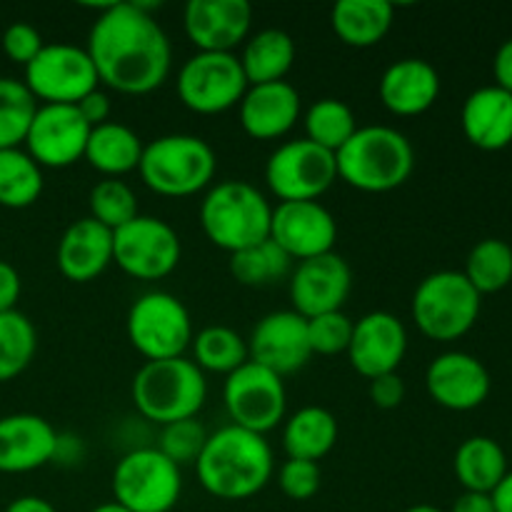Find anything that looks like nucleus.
I'll return each mask as SVG.
<instances>
[{"mask_svg": "<svg viewBox=\"0 0 512 512\" xmlns=\"http://www.w3.org/2000/svg\"><path fill=\"white\" fill-rule=\"evenodd\" d=\"M335 180V153L310 143L308 138L278 145L265 163V183L278 203L318 200L333 188Z\"/></svg>", "mask_w": 512, "mask_h": 512, "instance_id": "10", "label": "nucleus"}, {"mask_svg": "<svg viewBox=\"0 0 512 512\" xmlns=\"http://www.w3.org/2000/svg\"><path fill=\"white\" fill-rule=\"evenodd\" d=\"M25 88L43 105H78L100 88L88 50L70 43H45L25 65Z\"/></svg>", "mask_w": 512, "mask_h": 512, "instance_id": "12", "label": "nucleus"}, {"mask_svg": "<svg viewBox=\"0 0 512 512\" xmlns=\"http://www.w3.org/2000/svg\"><path fill=\"white\" fill-rule=\"evenodd\" d=\"M305 138L320 148L338 153L360 128L353 108L338 98H320L305 110Z\"/></svg>", "mask_w": 512, "mask_h": 512, "instance_id": "34", "label": "nucleus"}, {"mask_svg": "<svg viewBox=\"0 0 512 512\" xmlns=\"http://www.w3.org/2000/svg\"><path fill=\"white\" fill-rule=\"evenodd\" d=\"M405 512H445V510L435 508V505H413V508H408Z\"/></svg>", "mask_w": 512, "mask_h": 512, "instance_id": "52", "label": "nucleus"}, {"mask_svg": "<svg viewBox=\"0 0 512 512\" xmlns=\"http://www.w3.org/2000/svg\"><path fill=\"white\" fill-rule=\"evenodd\" d=\"M223 403L238 428L265 435L288 418V393L280 375L248 360L225 378Z\"/></svg>", "mask_w": 512, "mask_h": 512, "instance_id": "13", "label": "nucleus"}, {"mask_svg": "<svg viewBox=\"0 0 512 512\" xmlns=\"http://www.w3.org/2000/svg\"><path fill=\"white\" fill-rule=\"evenodd\" d=\"M270 218V200L243 180L210 185L200 203V228L205 238L230 255L268 240Z\"/></svg>", "mask_w": 512, "mask_h": 512, "instance_id": "4", "label": "nucleus"}, {"mask_svg": "<svg viewBox=\"0 0 512 512\" xmlns=\"http://www.w3.org/2000/svg\"><path fill=\"white\" fill-rule=\"evenodd\" d=\"M380 100L400 118L428 113L440 95V75L428 60L403 58L390 65L380 78Z\"/></svg>", "mask_w": 512, "mask_h": 512, "instance_id": "25", "label": "nucleus"}, {"mask_svg": "<svg viewBox=\"0 0 512 512\" xmlns=\"http://www.w3.org/2000/svg\"><path fill=\"white\" fill-rule=\"evenodd\" d=\"M183 28L198 53H235L250 38L253 8L248 0H190Z\"/></svg>", "mask_w": 512, "mask_h": 512, "instance_id": "20", "label": "nucleus"}, {"mask_svg": "<svg viewBox=\"0 0 512 512\" xmlns=\"http://www.w3.org/2000/svg\"><path fill=\"white\" fill-rule=\"evenodd\" d=\"M493 75H495V85L512 95V38L505 40V43L498 48V53H495Z\"/></svg>", "mask_w": 512, "mask_h": 512, "instance_id": "47", "label": "nucleus"}, {"mask_svg": "<svg viewBox=\"0 0 512 512\" xmlns=\"http://www.w3.org/2000/svg\"><path fill=\"white\" fill-rule=\"evenodd\" d=\"M85 50L100 85L120 95L153 93L173 68L168 35L138 3L105 5L90 28Z\"/></svg>", "mask_w": 512, "mask_h": 512, "instance_id": "1", "label": "nucleus"}, {"mask_svg": "<svg viewBox=\"0 0 512 512\" xmlns=\"http://www.w3.org/2000/svg\"><path fill=\"white\" fill-rule=\"evenodd\" d=\"M290 265L293 260L270 238L230 255V273L240 285H248V288L278 283L290 273Z\"/></svg>", "mask_w": 512, "mask_h": 512, "instance_id": "37", "label": "nucleus"}, {"mask_svg": "<svg viewBox=\"0 0 512 512\" xmlns=\"http://www.w3.org/2000/svg\"><path fill=\"white\" fill-rule=\"evenodd\" d=\"M43 193V168L23 148L0 150V205L23 210Z\"/></svg>", "mask_w": 512, "mask_h": 512, "instance_id": "33", "label": "nucleus"}, {"mask_svg": "<svg viewBox=\"0 0 512 512\" xmlns=\"http://www.w3.org/2000/svg\"><path fill=\"white\" fill-rule=\"evenodd\" d=\"M38 335L20 310L0 313V383L15 380L35 358Z\"/></svg>", "mask_w": 512, "mask_h": 512, "instance_id": "36", "label": "nucleus"}, {"mask_svg": "<svg viewBox=\"0 0 512 512\" xmlns=\"http://www.w3.org/2000/svg\"><path fill=\"white\" fill-rule=\"evenodd\" d=\"M353 290V270L338 253L303 260L290 273V303L305 320L343 310Z\"/></svg>", "mask_w": 512, "mask_h": 512, "instance_id": "17", "label": "nucleus"}, {"mask_svg": "<svg viewBox=\"0 0 512 512\" xmlns=\"http://www.w3.org/2000/svg\"><path fill=\"white\" fill-rule=\"evenodd\" d=\"M330 25L340 43L373 48L393 28V5L388 0H340L330 10Z\"/></svg>", "mask_w": 512, "mask_h": 512, "instance_id": "29", "label": "nucleus"}, {"mask_svg": "<svg viewBox=\"0 0 512 512\" xmlns=\"http://www.w3.org/2000/svg\"><path fill=\"white\" fill-rule=\"evenodd\" d=\"M135 410L155 425L190 420L200 413L208 398L205 373L190 358L150 360L140 365L133 385Z\"/></svg>", "mask_w": 512, "mask_h": 512, "instance_id": "5", "label": "nucleus"}, {"mask_svg": "<svg viewBox=\"0 0 512 512\" xmlns=\"http://www.w3.org/2000/svg\"><path fill=\"white\" fill-rule=\"evenodd\" d=\"M75 108H78V113L83 115V120L90 125V128H98V125L110 123V113H113L110 95L105 93L103 88H95L93 93L85 95Z\"/></svg>", "mask_w": 512, "mask_h": 512, "instance_id": "45", "label": "nucleus"}, {"mask_svg": "<svg viewBox=\"0 0 512 512\" xmlns=\"http://www.w3.org/2000/svg\"><path fill=\"white\" fill-rule=\"evenodd\" d=\"M323 483V473H320L318 463H308V460H285L278 470V488L285 498L295 500V503H305V500L315 498Z\"/></svg>", "mask_w": 512, "mask_h": 512, "instance_id": "42", "label": "nucleus"}, {"mask_svg": "<svg viewBox=\"0 0 512 512\" xmlns=\"http://www.w3.org/2000/svg\"><path fill=\"white\" fill-rule=\"evenodd\" d=\"M338 443V420L328 408L305 405L283 423V448L290 460L318 463Z\"/></svg>", "mask_w": 512, "mask_h": 512, "instance_id": "28", "label": "nucleus"}, {"mask_svg": "<svg viewBox=\"0 0 512 512\" xmlns=\"http://www.w3.org/2000/svg\"><path fill=\"white\" fill-rule=\"evenodd\" d=\"M113 503L128 512H170L183 493V473L158 448L125 453L113 470Z\"/></svg>", "mask_w": 512, "mask_h": 512, "instance_id": "9", "label": "nucleus"}, {"mask_svg": "<svg viewBox=\"0 0 512 512\" xmlns=\"http://www.w3.org/2000/svg\"><path fill=\"white\" fill-rule=\"evenodd\" d=\"M450 512H495V505L488 493H470V490H465L463 495H458Z\"/></svg>", "mask_w": 512, "mask_h": 512, "instance_id": "48", "label": "nucleus"}, {"mask_svg": "<svg viewBox=\"0 0 512 512\" xmlns=\"http://www.w3.org/2000/svg\"><path fill=\"white\" fill-rule=\"evenodd\" d=\"M205 443H208V430L203 428V423L190 418V420H178V423L163 425V430H160L158 450L170 460V463L183 468V465L198 463Z\"/></svg>", "mask_w": 512, "mask_h": 512, "instance_id": "40", "label": "nucleus"}, {"mask_svg": "<svg viewBox=\"0 0 512 512\" xmlns=\"http://www.w3.org/2000/svg\"><path fill=\"white\" fill-rule=\"evenodd\" d=\"M463 133L475 148L495 150L512 143V95L498 85H485L468 95L460 113Z\"/></svg>", "mask_w": 512, "mask_h": 512, "instance_id": "26", "label": "nucleus"}, {"mask_svg": "<svg viewBox=\"0 0 512 512\" xmlns=\"http://www.w3.org/2000/svg\"><path fill=\"white\" fill-rule=\"evenodd\" d=\"M490 498H493L495 512H512V470H508V475L500 480Z\"/></svg>", "mask_w": 512, "mask_h": 512, "instance_id": "50", "label": "nucleus"}, {"mask_svg": "<svg viewBox=\"0 0 512 512\" xmlns=\"http://www.w3.org/2000/svg\"><path fill=\"white\" fill-rule=\"evenodd\" d=\"M90 218L98 220L108 230H118L138 218V198L133 188L120 178H103L93 185L88 195Z\"/></svg>", "mask_w": 512, "mask_h": 512, "instance_id": "39", "label": "nucleus"}, {"mask_svg": "<svg viewBox=\"0 0 512 512\" xmlns=\"http://www.w3.org/2000/svg\"><path fill=\"white\" fill-rule=\"evenodd\" d=\"M303 113V100L288 80L248 85L238 105L240 125L253 140H280L295 128Z\"/></svg>", "mask_w": 512, "mask_h": 512, "instance_id": "22", "label": "nucleus"}, {"mask_svg": "<svg viewBox=\"0 0 512 512\" xmlns=\"http://www.w3.org/2000/svg\"><path fill=\"white\" fill-rule=\"evenodd\" d=\"M143 148V140L133 128L110 120L98 128H90L83 160H88L90 168L105 178H123L138 170Z\"/></svg>", "mask_w": 512, "mask_h": 512, "instance_id": "27", "label": "nucleus"}, {"mask_svg": "<svg viewBox=\"0 0 512 512\" xmlns=\"http://www.w3.org/2000/svg\"><path fill=\"white\" fill-rule=\"evenodd\" d=\"M180 103L198 115H218L235 108L248 90L243 65L235 53H195L175 78Z\"/></svg>", "mask_w": 512, "mask_h": 512, "instance_id": "11", "label": "nucleus"}, {"mask_svg": "<svg viewBox=\"0 0 512 512\" xmlns=\"http://www.w3.org/2000/svg\"><path fill=\"white\" fill-rule=\"evenodd\" d=\"M45 48L43 35L38 33V28L30 23H13L5 28L3 33V53L8 55L13 63L28 65L40 50Z\"/></svg>", "mask_w": 512, "mask_h": 512, "instance_id": "43", "label": "nucleus"}, {"mask_svg": "<svg viewBox=\"0 0 512 512\" xmlns=\"http://www.w3.org/2000/svg\"><path fill=\"white\" fill-rule=\"evenodd\" d=\"M455 478L470 493H493L500 480L508 475L505 450L493 438L475 435L455 450Z\"/></svg>", "mask_w": 512, "mask_h": 512, "instance_id": "31", "label": "nucleus"}, {"mask_svg": "<svg viewBox=\"0 0 512 512\" xmlns=\"http://www.w3.org/2000/svg\"><path fill=\"white\" fill-rule=\"evenodd\" d=\"M338 180L360 193H390L405 185L415 168V150L400 130L365 125L335 153Z\"/></svg>", "mask_w": 512, "mask_h": 512, "instance_id": "3", "label": "nucleus"}, {"mask_svg": "<svg viewBox=\"0 0 512 512\" xmlns=\"http://www.w3.org/2000/svg\"><path fill=\"white\" fill-rule=\"evenodd\" d=\"M180 238L173 225L153 215H138L113 233V263L143 283L163 280L178 268Z\"/></svg>", "mask_w": 512, "mask_h": 512, "instance_id": "14", "label": "nucleus"}, {"mask_svg": "<svg viewBox=\"0 0 512 512\" xmlns=\"http://www.w3.org/2000/svg\"><path fill=\"white\" fill-rule=\"evenodd\" d=\"M463 275L480 295L500 293L512 280V248L498 238L480 240L465 260Z\"/></svg>", "mask_w": 512, "mask_h": 512, "instance_id": "35", "label": "nucleus"}, {"mask_svg": "<svg viewBox=\"0 0 512 512\" xmlns=\"http://www.w3.org/2000/svg\"><path fill=\"white\" fill-rule=\"evenodd\" d=\"M238 58L248 85L278 83L295 65V40L285 30L265 28L245 40Z\"/></svg>", "mask_w": 512, "mask_h": 512, "instance_id": "30", "label": "nucleus"}, {"mask_svg": "<svg viewBox=\"0 0 512 512\" xmlns=\"http://www.w3.org/2000/svg\"><path fill=\"white\" fill-rule=\"evenodd\" d=\"M90 125L75 105H38L28 135L25 153L40 168H70L85 158Z\"/></svg>", "mask_w": 512, "mask_h": 512, "instance_id": "16", "label": "nucleus"}, {"mask_svg": "<svg viewBox=\"0 0 512 512\" xmlns=\"http://www.w3.org/2000/svg\"><path fill=\"white\" fill-rule=\"evenodd\" d=\"M270 240L288 255L290 260L318 258L333 253L338 240V223L333 213L318 200L273 205L270 218Z\"/></svg>", "mask_w": 512, "mask_h": 512, "instance_id": "15", "label": "nucleus"}, {"mask_svg": "<svg viewBox=\"0 0 512 512\" xmlns=\"http://www.w3.org/2000/svg\"><path fill=\"white\" fill-rule=\"evenodd\" d=\"M353 320L343 313L315 315L308 320V340L313 355H340L348 353L350 338H353Z\"/></svg>", "mask_w": 512, "mask_h": 512, "instance_id": "41", "label": "nucleus"}, {"mask_svg": "<svg viewBox=\"0 0 512 512\" xmlns=\"http://www.w3.org/2000/svg\"><path fill=\"white\" fill-rule=\"evenodd\" d=\"M218 158L208 140L190 133L160 135L143 148L140 180L163 198H190L210 188Z\"/></svg>", "mask_w": 512, "mask_h": 512, "instance_id": "6", "label": "nucleus"}, {"mask_svg": "<svg viewBox=\"0 0 512 512\" xmlns=\"http://www.w3.org/2000/svg\"><path fill=\"white\" fill-rule=\"evenodd\" d=\"M273 470V448L265 435L250 433L233 423L208 435L195 463L205 493L228 503L258 495L273 480Z\"/></svg>", "mask_w": 512, "mask_h": 512, "instance_id": "2", "label": "nucleus"}, {"mask_svg": "<svg viewBox=\"0 0 512 512\" xmlns=\"http://www.w3.org/2000/svg\"><path fill=\"white\" fill-rule=\"evenodd\" d=\"M58 448V433L40 415L15 413L0 418V473H33L48 465Z\"/></svg>", "mask_w": 512, "mask_h": 512, "instance_id": "23", "label": "nucleus"}, {"mask_svg": "<svg viewBox=\"0 0 512 512\" xmlns=\"http://www.w3.org/2000/svg\"><path fill=\"white\" fill-rule=\"evenodd\" d=\"M368 395L375 408L395 410L405 400V380L398 373L380 375V378L368 380Z\"/></svg>", "mask_w": 512, "mask_h": 512, "instance_id": "44", "label": "nucleus"}, {"mask_svg": "<svg viewBox=\"0 0 512 512\" xmlns=\"http://www.w3.org/2000/svg\"><path fill=\"white\" fill-rule=\"evenodd\" d=\"M128 340L135 350L150 360L183 358L193 343V318L183 300L165 290L143 293L128 310L125 320Z\"/></svg>", "mask_w": 512, "mask_h": 512, "instance_id": "8", "label": "nucleus"}, {"mask_svg": "<svg viewBox=\"0 0 512 512\" xmlns=\"http://www.w3.org/2000/svg\"><path fill=\"white\" fill-rule=\"evenodd\" d=\"M408 353V330L398 315L388 310H373L355 320L353 338L348 345V360L365 380L398 373Z\"/></svg>", "mask_w": 512, "mask_h": 512, "instance_id": "19", "label": "nucleus"}, {"mask_svg": "<svg viewBox=\"0 0 512 512\" xmlns=\"http://www.w3.org/2000/svg\"><path fill=\"white\" fill-rule=\"evenodd\" d=\"M425 388L440 408L468 413L488 400L490 373L475 355L450 350L428 365Z\"/></svg>", "mask_w": 512, "mask_h": 512, "instance_id": "21", "label": "nucleus"}, {"mask_svg": "<svg viewBox=\"0 0 512 512\" xmlns=\"http://www.w3.org/2000/svg\"><path fill=\"white\" fill-rule=\"evenodd\" d=\"M248 355L253 363L285 378L298 373L313 358L308 340V320L295 310H275L255 323L248 338Z\"/></svg>", "mask_w": 512, "mask_h": 512, "instance_id": "18", "label": "nucleus"}, {"mask_svg": "<svg viewBox=\"0 0 512 512\" xmlns=\"http://www.w3.org/2000/svg\"><path fill=\"white\" fill-rule=\"evenodd\" d=\"M20 275L18 270L13 268L10 263L0 260V313H10L15 310L20 298Z\"/></svg>", "mask_w": 512, "mask_h": 512, "instance_id": "46", "label": "nucleus"}, {"mask_svg": "<svg viewBox=\"0 0 512 512\" xmlns=\"http://www.w3.org/2000/svg\"><path fill=\"white\" fill-rule=\"evenodd\" d=\"M5 512H58L53 503H48L45 498L38 495H23V498H15L13 503L5 508Z\"/></svg>", "mask_w": 512, "mask_h": 512, "instance_id": "49", "label": "nucleus"}, {"mask_svg": "<svg viewBox=\"0 0 512 512\" xmlns=\"http://www.w3.org/2000/svg\"><path fill=\"white\" fill-rule=\"evenodd\" d=\"M483 295L460 270H438L420 280L413 293V320L425 338L453 343L478 323Z\"/></svg>", "mask_w": 512, "mask_h": 512, "instance_id": "7", "label": "nucleus"}, {"mask_svg": "<svg viewBox=\"0 0 512 512\" xmlns=\"http://www.w3.org/2000/svg\"><path fill=\"white\" fill-rule=\"evenodd\" d=\"M190 348H193V363L203 373H220L225 378L250 360L248 340L228 325H208L198 330Z\"/></svg>", "mask_w": 512, "mask_h": 512, "instance_id": "32", "label": "nucleus"}, {"mask_svg": "<svg viewBox=\"0 0 512 512\" xmlns=\"http://www.w3.org/2000/svg\"><path fill=\"white\" fill-rule=\"evenodd\" d=\"M55 263L60 275L70 283H93L113 263V230L100 225L90 215L75 220L60 235Z\"/></svg>", "mask_w": 512, "mask_h": 512, "instance_id": "24", "label": "nucleus"}, {"mask_svg": "<svg viewBox=\"0 0 512 512\" xmlns=\"http://www.w3.org/2000/svg\"><path fill=\"white\" fill-rule=\"evenodd\" d=\"M90 512H128V510L120 508L118 503H103V505H98V508H93Z\"/></svg>", "mask_w": 512, "mask_h": 512, "instance_id": "51", "label": "nucleus"}, {"mask_svg": "<svg viewBox=\"0 0 512 512\" xmlns=\"http://www.w3.org/2000/svg\"><path fill=\"white\" fill-rule=\"evenodd\" d=\"M38 113V100L23 80L0 78V150L20 148Z\"/></svg>", "mask_w": 512, "mask_h": 512, "instance_id": "38", "label": "nucleus"}]
</instances>
